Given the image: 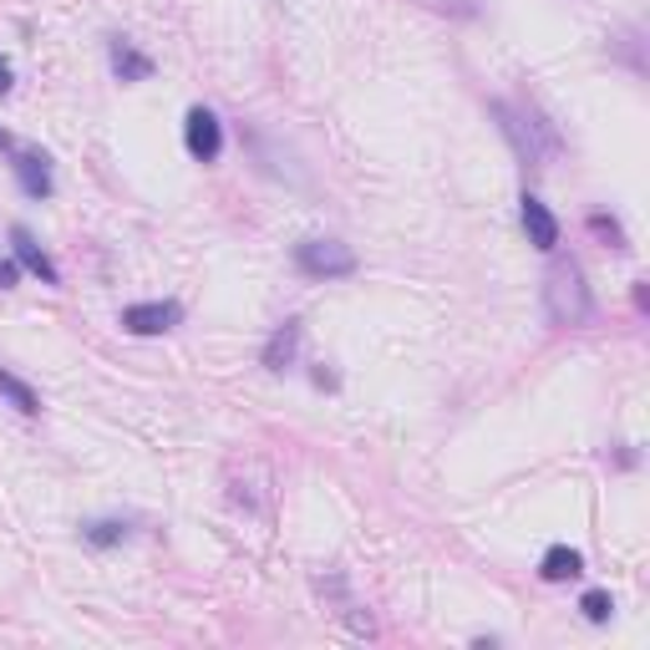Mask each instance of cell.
Here are the masks:
<instances>
[{
    "mask_svg": "<svg viewBox=\"0 0 650 650\" xmlns=\"http://www.w3.org/2000/svg\"><path fill=\"white\" fill-rule=\"evenodd\" d=\"M488 113H493L499 133L509 138V148L518 153V162H528V168H544V162L559 153V133H554V123H544L534 107H513V102L493 97L488 102Z\"/></svg>",
    "mask_w": 650,
    "mask_h": 650,
    "instance_id": "obj_1",
    "label": "cell"
},
{
    "mask_svg": "<svg viewBox=\"0 0 650 650\" xmlns=\"http://www.w3.org/2000/svg\"><path fill=\"white\" fill-rule=\"evenodd\" d=\"M544 311H549V321L564 325V331H579V325L595 321V295H589V285H585L579 260L549 264V275H544Z\"/></svg>",
    "mask_w": 650,
    "mask_h": 650,
    "instance_id": "obj_2",
    "label": "cell"
},
{
    "mask_svg": "<svg viewBox=\"0 0 650 650\" xmlns=\"http://www.w3.org/2000/svg\"><path fill=\"white\" fill-rule=\"evenodd\" d=\"M295 270H301L305 280H350L356 270H361V260H356V250L350 244H340V239H301L295 244Z\"/></svg>",
    "mask_w": 650,
    "mask_h": 650,
    "instance_id": "obj_3",
    "label": "cell"
},
{
    "mask_svg": "<svg viewBox=\"0 0 650 650\" xmlns=\"http://www.w3.org/2000/svg\"><path fill=\"white\" fill-rule=\"evenodd\" d=\"M178 321H184V305L178 301H138L123 311L127 336H168Z\"/></svg>",
    "mask_w": 650,
    "mask_h": 650,
    "instance_id": "obj_4",
    "label": "cell"
},
{
    "mask_svg": "<svg viewBox=\"0 0 650 650\" xmlns=\"http://www.w3.org/2000/svg\"><path fill=\"white\" fill-rule=\"evenodd\" d=\"M184 143H188V153H193L199 162H213L219 153H224V127H219V117H213L209 107H188Z\"/></svg>",
    "mask_w": 650,
    "mask_h": 650,
    "instance_id": "obj_5",
    "label": "cell"
},
{
    "mask_svg": "<svg viewBox=\"0 0 650 650\" xmlns=\"http://www.w3.org/2000/svg\"><path fill=\"white\" fill-rule=\"evenodd\" d=\"M518 219H524V234L534 250L549 254L554 244H559V219H554L549 203L538 199V193H524V199H518Z\"/></svg>",
    "mask_w": 650,
    "mask_h": 650,
    "instance_id": "obj_6",
    "label": "cell"
},
{
    "mask_svg": "<svg viewBox=\"0 0 650 650\" xmlns=\"http://www.w3.org/2000/svg\"><path fill=\"white\" fill-rule=\"evenodd\" d=\"M11 250H15V264H21V270H31L41 285H62V270H56V260H51V254L36 244V234H31V229H21V224L11 229Z\"/></svg>",
    "mask_w": 650,
    "mask_h": 650,
    "instance_id": "obj_7",
    "label": "cell"
},
{
    "mask_svg": "<svg viewBox=\"0 0 650 650\" xmlns=\"http://www.w3.org/2000/svg\"><path fill=\"white\" fill-rule=\"evenodd\" d=\"M11 174H15V184H21L25 199H36V203L51 199V158L46 153H15Z\"/></svg>",
    "mask_w": 650,
    "mask_h": 650,
    "instance_id": "obj_8",
    "label": "cell"
},
{
    "mask_svg": "<svg viewBox=\"0 0 650 650\" xmlns=\"http://www.w3.org/2000/svg\"><path fill=\"white\" fill-rule=\"evenodd\" d=\"M301 336H305V325L290 315L285 325H275V336L264 340V366L270 371H285L290 361H295V350H301Z\"/></svg>",
    "mask_w": 650,
    "mask_h": 650,
    "instance_id": "obj_9",
    "label": "cell"
},
{
    "mask_svg": "<svg viewBox=\"0 0 650 650\" xmlns=\"http://www.w3.org/2000/svg\"><path fill=\"white\" fill-rule=\"evenodd\" d=\"M107 56H113V72L123 76V82H148V76H153V56H143V51L133 46L127 36L107 41Z\"/></svg>",
    "mask_w": 650,
    "mask_h": 650,
    "instance_id": "obj_10",
    "label": "cell"
},
{
    "mask_svg": "<svg viewBox=\"0 0 650 650\" xmlns=\"http://www.w3.org/2000/svg\"><path fill=\"white\" fill-rule=\"evenodd\" d=\"M538 575L549 579V585L579 579V575H585V554L569 549V544H554V549H544V559H538Z\"/></svg>",
    "mask_w": 650,
    "mask_h": 650,
    "instance_id": "obj_11",
    "label": "cell"
},
{
    "mask_svg": "<svg viewBox=\"0 0 650 650\" xmlns=\"http://www.w3.org/2000/svg\"><path fill=\"white\" fill-rule=\"evenodd\" d=\"M0 397L11 401L15 412H25V417H36V412H41L36 387H31V381H21V376H15L11 366H0Z\"/></svg>",
    "mask_w": 650,
    "mask_h": 650,
    "instance_id": "obj_12",
    "label": "cell"
},
{
    "mask_svg": "<svg viewBox=\"0 0 650 650\" xmlns=\"http://www.w3.org/2000/svg\"><path fill=\"white\" fill-rule=\"evenodd\" d=\"M127 534H133L127 518H92V524H82V538H87L92 549H113V544H123Z\"/></svg>",
    "mask_w": 650,
    "mask_h": 650,
    "instance_id": "obj_13",
    "label": "cell"
},
{
    "mask_svg": "<svg viewBox=\"0 0 650 650\" xmlns=\"http://www.w3.org/2000/svg\"><path fill=\"white\" fill-rule=\"evenodd\" d=\"M579 610H585V620H595V626H605V620H610V610H615L610 589H589L585 600H579Z\"/></svg>",
    "mask_w": 650,
    "mask_h": 650,
    "instance_id": "obj_14",
    "label": "cell"
},
{
    "mask_svg": "<svg viewBox=\"0 0 650 650\" xmlns=\"http://www.w3.org/2000/svg\"><path fill=\"white\" fill-rule=\"evenodd\" d=\"M589 229H595V234H610L615 250H626V234H620V224H615V219H605V213H589Z\"/></svg>",
    "mask_w": 650,
    "mask_h": 650,
    "instance_id": "obj_15",
    "label": "cell"
},
{
    "mask_svg": "<svg viewBox=\"0 0 650 650\" xmlns=\"http://www.w3.org/2000/svg\"><path fill=\"white\" fill-rule=\"evenodd\" d=\"M15 280H21V264H15V260H0V290H15Z\"/></svg>",
    "mask_w": 650,
    "mask_h": 650,
    "instance_id": "obj_16",
    "label": "cell"
},
{
    "mask_svg": "<svg viewBox=\"0 0 650 650\" xmlns=\"http://www.w3.org/2000/svg\"><path fill=\"white\" fill-rule=\"evenodd\" d=\"M6 92H11V62L0 56V97H6Z\"/></svg>",
    "mask_w": 650,
    "mask_h": 650,
    "instance_id": "obj_17",
    "label": "cell"
},
{
    "mask_svg": "<svg viewBox=\"0 0 650 650\" xmlns=\"http://www.w3.org/2000/svg\"><path fill=\"white\" fill-rule=\"evenodd\" d=\"M0 148H11V133H6V127H0Z\"/></svg>",
    "mask_w": 650,
    "mask_h": 650,
    "instance_id": "obj_18",
    "label": "cell"
}]
</instances>
